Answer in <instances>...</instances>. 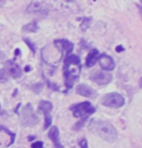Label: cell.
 <instances>
[{
  "label": "cell",
  "mask_w": 142,
  "mask_h": 148,
  "mask_svg": "<svg viewBox=\"0 0 142 148\" xmlns=\"http://www.w3.org/2000/svg\"><path fill=\"white\" fill-rule=\"evenodd\" d=\"M89 129L93 134L99 136L102 140H105L107 142H114L118 138L117 129L111 123L107 121L93 119L90 122Z\"/></svg>",
  "instance_id": "1"
},
{
  "label": "cell",
  "mask_w": 142,
  "mask_h": 148,
  "mask_svg": "<svg viewBox=\"0 0 142 148\" xmlns=\"http://www.w3.org/2000/svg\"><path fill=\"white\" fill-rule=\"evenodd\" d=\"M19 118H21V125L24 127L35 126L39 122V117L34 112V110L30 104H27L26 107L21 108V111L19 113Z\"/></svg>",
  "instance_id": "2"
},
{
  "label": "cell",
  "mask_w": 142,
  "mask_h": 148,
  "mask_svg": "<svg viewBox=\"0 0 142 148\" xmlns=\"http://www.w3.org/2000/svg\"><path fill=\"white\" fill-rule=\"evenodd\" d=\"M70 110L72 111L73 115L78 118H88L91 114L96 112L94 108L90 102H82L80 104L74 105L70 108Z\"/></svg>",
  "instance_id": "3"
},
{
  "label": "cell",
  "mask_w": 142,
  "mask_h": 148,
  "mask_svg": "<svg viewBox=\"0 0 142 148\" xmlns=\"http://www.w3.org/2000/svg\"><path fill=\"white\" fill-rule=\"evenodd\" d=\"M101 104L107 108H119L125 105V98L121 94L116 93V92L108 93L102 97Z\"/></svg>",
  "instance_id": "4"
},
{
  "label": "cell",
  "mask_w": 142,
  "mask_h": 148,
  "mask_svg": "<svg viewBox=\"0 0 142 148\" xmlns=\"http://www.w3.org/2000/svg\"><path fill=\"white\" fill-rule=\"evenodd\" d=\"M90 79L98 85H106L112 80V75L106 72H96L91 75Z\"/></svg>",
  "instance_id": "5"
},
{
  "label": "cell",
  "mask_w": 142,
  "mask_h": 148,
  "mask_svg": "<svg viewBox=\"0 0 142 148\" xmlns=\"http://www.w3.org/2000/svg\"><path fill=\"white\" fill-rule=\"evenodd\" d=\"M5 72L9 74L14 79H19V77H21V74H23L21 67L13 60H7L5 62Z\"/></svg>",
  "instance_id": "6"
},
{
  "label": "cell",
  "mask_w": 142,
  "mask_h": 148,
  "mask_svg": "<svg viewBox=\"0 0 142 148\" xmlns=\"http://www.w3.org/2000/svg\"><path fill=\"white\" fill-rule=\"evenodd\" d=\"M97 61H98L101 69L104 70V71H112L115 68L114 60L112 59V57H110L107 54H99Z\"/></svg>",
  "instance_id": "7"
},
{
  "label": "cell",
  "mask_w": 142,
  "mask_h": 148,
  "mask_svg": "<svg viewBox=\"0 0 142 148\" xmlns=\"http://www.w3.org/2000/svg\"><path fill=\"white\" fill-rule=\"evenodd\" d=\"M75 92L78 95H81L83 97H87V98H91L96 95V91L94 90L91 86H89L85 83H80L76 86L75 88Z\"/></svg>",
  "instance_id": "8"
},
{
  "label": "cell",
  "mask_w": 142,
  "mask_h": 148,
  "mask_svg": "<svg viewBox=\"0 0 142 148\" xmlns=\"http://www.w3.org/2000/svg\"><path fill=\"white\" fill-rule=\"evenodd\" d=\"M55 46H57V47H58L62 51H65L67 55L72 51V49H73V47H74L73 44L70 43V42L67 40H64V39H62V40H55Z\"/></svg>",
  "instance_id": "9"
},
{
  "label": "cell",
  "mask_w": 142,
  "mask_h": 148,
  "mask_svg": "<svg viewBox=\"0 0 142 148\" xmlns=\"http://www.w3.org/2000/svg\"><path fill=\"white\" fill-rule=\"evenodd\" d=\"M98 56H99L98 51L96 49H91V51L89 52L87 58H86V65H87V67H89V68L93 67L94 64L96 63L97 59H98Z\"/></svg>",
  "instance_id": "10"
},
{
  "label": "cell",
  "mask_w": 142,
  "mask_h": 148,
  "mask_svg": "<svg viewBox=\"0 0 142 148\" xmlns=\"http://www.w3.org/2000/svg\"><path fill=\"white\" fill-rule=\"evenodd\" d=\"M52 110H53V105L50 102L41 101L40 103H39L38 110L40 111V112H42L44 115H46V114H50Z\"/></svg>",
  "instance_id": "11"
},
{
  "label": "cell",
  "mask_w": 142,
  "mask_h": 148,
  "mask_svg": "<svg viewBox=\"0 0 142 148\" xmlns=\"http://www.w3.org/2000/svg\"><path fill=\"white\" fill-rule=\"evenodd\" d=\"M48 136L50 139L54 142V144L60 142V138H58V136H60V131H58V128L57 126H53L50 128V132Z\"/></svg>",
  "instance_id": "12"
},
{
  "label": "cell",
  "mask_w": 142,
  "mask_h": 148,
  "mask_svg": "<svg viewBox=\"0 0 142 148\" xmlns=\"http://www.w3.org/2000/svg\"><path fill=\"white\" fill-rule=\"evenodd\" d=\"M23 30L24 32H36L38 30V24L36 21H32L30 23L26 24L23 27Z\"/></svg>",
  "instance_id": "13"
},
{
  "label": "cell",
  "mask_w": 142,
  "mask_h": 148,
  "mask_svg": "<svg viewBox=\"0 0 142 148\" xmlns=\"http://www.w3.org/2000/svg\"><path fill=\"white\" fill-rule=\"evenodd\" d=\"M1 132H4L5 134H7V135L10 136V142H11V144H13L14 141H15V138H16L15 134L12 133L11 131H9L7 128H5L4 126H1V125H0V133H1Z\"/></svg>",
  "instance_id": "14"
},
{
  "label": "cell",
  "mask_w": 142,
  "mask_h": 148,
  "mask_svg": "<svg viewBox=\"0 0 142 148\" xmlns=\"http://www.w3.org/2000/svg\"><path fill=\"white\" fill-rule=\"evenodd\" d=\"M44 129L47 130L48 128H50L52 124V116L51 114H46L45 115V120H44Z\"/></svg>",
  "instance_id": "15"
},
{
  "label": "cell",
  "mask_w": 142,
  "mask_h": 148,
  "mask_svg": "<svg viewBox=\"0 0 142 148\" xmlns=\"http://www.w3.org/2000/svg\"><path fill=\"white\" fill-rule=\"evenodd\" d=\"M24 41L26 42V44L28 46V47L30 49H31V51L33 52V53H35V51H36V49H35V47H34V45H33L31 42H30L28 39H24Z\"/></svg>",
  "instance_id": "16"
},
{
  "label": "cell",
  "mask_w": 142,
  "mask_h": 148,
  "mask_svg": "<svg viewBox=\"0 0 142 148\" xmlns=\"http://www.w3.org/2000/svg\"><path fill=\"white\" fill-rule=\"evenodd\" d=\"M79 145L81 148H89L88 146V141L86 138H82L81 140L79 141Z\"/></svg>",
  "instance_id": "17"
},
{
  "label": "cell",
  "mask_w": 142,
  "mask_h": 148,
  "mask_svg": "<svg viewBox=\"0 0 142 148\" xmlns=\"http://www.w3.org/2000/svg\"><path fill=\"white\" fill-rule=\"evenodd\" d=\"M31 148H44L43 142L42 141H36L34 143H32Z\"/></svg>",
  "instance_id": "18"
},
{
  "label": "cell",
  "mask_w": 142,
  "mask_h": 148,
  "mask_svg": "<svg viewBox=\"0 0 142 148\" xmlns=\"http://www.w3.org/2000/svg\"><path fill=\"white\" fill-rule=\"evenodd\" d=\"M5 77H6V72H5V70L0 69V80L4 79Z\"/></svg>",
  "instance_id": "19"
},
{
  "label": "cell",
  "mask_w": 142,
  "mask_h": 148,
  "mask_svg": "<svg viewBox=\"0 0 142 148\" xmlns=\"http://www.w3.org/2000/svg\"><path fill=\"white\" fill-rule=\"evenodd\" d=\"M124 47H122V46H118V47H116V51L117 52H121V51H124Z\"/></svg>",
  "instance_id": "20"
},
{
  "label": "cell",
  "mask_w": 142,
  "mask_h": 148,
  "mask_svg": "<svg viewBox=\"0 0 142 148\" xmlns=\"http://www.w3.org/2000/svg\"><path fill=\"white\" fill-rule=\"evenodd\" d=\"M55 148H63V146L62 145V143H60V142H57V143L55 144Z\"/></svg>",
  "instance_id": "21"
},
{
  "label": "cell",
  "mask_w": 142,
  "mask_h": 148,
  "mask_svg": "<svg viewBox=\"0 0 142 148\" xmlns=\"http://www.w3.org/2000/svg\"><path fill=\"white\" fill-rule=\"evenodd\" d=\"M30 70H31V67H30V66H26V69H24V71H26V72H29Z\"/></svg>",
  "instance_id": "22"
},
{
  "label": "cell",
  "mask_w": 142,
  "mask_h": 148,
  "mask_svg": "<svg viewBox=\"0 0 142 148\" xmlns=\"http://www.w3.org/2000/svg\"><path fill=\"white\" fill-rule=\"evenodd\" d=\"M139 86H140V87H142V77L140 79H139Z\"/></svg>",
  "instance_id": "23"
},
{
  "label": "cell",
  "mask_w": 142,
  "mask_h": 148,
  "mask_svg": "<svg viewBox=\"0 0 142 148\" xmlns=\"http://www.w3.org/2000/svg\"><path fill=\"white\" fill-rule=\"evenodd\" d=\"M16 55H18V54H19V49H16V53H15Z\"/></svg>",
  "instance_id": "24"
},
{
  "label": "cell",
  "mask_w": 142,
  "mask_h": 148,
  "mask_svg": "<svg viewBox=\"0 0 142 148\" xmlns=\"http://www.w3.org/2000/svg\"><path fill=\"white\" fill-rule=\"evenodd\" d=\"M33 138H35L34 136H29V138H28V139H29V140H32Z\"/></svg>",
  "instance_id": "25"
},
{
  "label": "cell",
  "mask_w": 142,
  "mask_h": 148,
  "mask_svg": "<svg viewBox=\"0 0 142 148\" xmlns=\"http://www.w3.org/2000/svg\"><path fill=\"white\" fill-rule=\"evenodd\" d=\"M0 110H1V105H0Z\"/></svg>",
  "instance_id": "26"
}]
</instances>
